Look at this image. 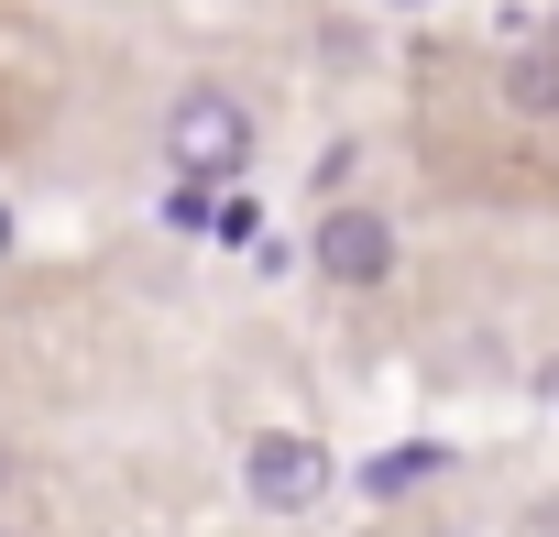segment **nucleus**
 I'll return each instance as SVG.
<instances>
[{"instance_id":"f257e3e1","label":"nucleus","mask_w":559,"mask_h":537,"mask_svg":"<svg viewBox=\"0 0 559 537\" xmlns=\"http://www.w3.org/2000/svg\"><path fill=\"white\" fill-rule=\"evenodd\" d=\"M165 165H176L187 187H241V176H252V110H241L219 77L176 88V99H165Z\"/></svg>"},{"instance_id":"423d86ee","label":"nucleus","mask_w":559,"mask_h":537,"mask_svg":"<svg viewBox=\"0 0 559 537\" xmlns=\"http://www.w3.org/2000/svg\"><path fill=\"white\" fill-rule=\"evenodd\" d=\"M209 208H219V187H187V176L165 187V219H176V230H209Z\"/></svg>"},{"instance_id":"1a4fd4ad","label":"nucleus","mask_w":559,"mask_h":537,"mask_svg":"<svg viewBox=\"0 0 559 537\" xmlns=\"http://www.w3.org/2000/svg\"><path fill=\"white\" fill-rule=\"evenodd\" d=\"M395 12H428V0H395Z\"/></svg>"},{"instance_id":"0eeeda50","label":"nucleus","mask_w":559,"mask_h":537,"mask_svg":"<svg viewBox=\"0 0 559 537\" xmlns=\"http://www.w3.org/2000/svg\"><path fill=\"white\" fill-rule=\"evenodd\" d=\"M209 230H219V241H241V252H252V241H263V208H252V198H219V208H209Z\"/></svg>"},{"instance_id":"39448f33","label":"nucleus","mask_w":559,"mask_h":537,"mask_svg":"<svg viewBox=\"0 0 559 537\" xmlns=\"http://www.w3.org/2000/svg\"><path fill=\"white\" fill-rule=\"evenodd\" d=\"M439 472V450H384V461H362V493H417Z\"/></svg>"},{"instance_id":"20e7f679","label":"nucleus","mask_w":559,"mask_h":537,"mask_svg":"<svg viewBox=\"0 0 559 537\" xmlns=\"http://www.w3.org/2000/svg\"><path fill=\"white\" fill-rule=\"evenodd\" d=\"M504 110L559 121V45H548V23H504Z\"/></svg>"},{"instance_id":"9d476101","label":"nucleus","mask_w":559,"mask_h":537,"mask_svg":"<svg viewBox=\"0 0 559 537\" xmlns=\"http://www.w3.org/2000/svg\"><path fill=\"white\" fill-rule=\"evenodd\" d=\"M548 45H559V12H548Z\"/></svg>"},{"instance_id":"6e6552de","label":"nucleus","mask_w":559,"mask_h":537,"mask_svg":"<svg viewBox=\"0 0 559 537\" xmlns=\"http://www.w3.org/2000/svg\"><path fill=\"white\" fill-rule=\"evenodd\" d=\"M352 165H362V143H330V154H319V198H341V187H352Z\"/></svg>"},{"instance_id":"7ed1b4c3","label":"nucleus","mask_w":559,"mask_h":537,"mask_svg":"<svg viewBox=\"0 0 559 537\" xmlns=\"http://www.w3.org/2000/svg\"><path fill=\"white\" fill-rule=\"evenodd\" d=\"M395 252H406V241H395L384 208H341V198H330V219L308 230V263H319L330 286H352V297H373V286L395 275Z\"/></svg>"},{"instance_id":"f03ea898","label":"nucleus","mask_w":559,"mask_h":537,"mask_svg":"<svg viewBox=\"0 0 559 537\" xmlns=\"http://www.w3.org/2000/svg\"><path fill=\"white\" fill-rule=\"evenodd\" d=\"M241 493H252V515H319V504L341 493V461H330V439H308V428H263V439L241 450Z\"/></svg>"}]
</instances>
